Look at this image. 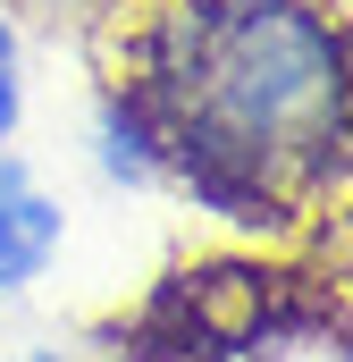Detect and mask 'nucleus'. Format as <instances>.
Here are the masks:
<instances>
[{
	"label": "nucleus",
	"instance_id": "nucleus-1",
	"mask_svg": "<svg viewBox=\"0 0 353 362\" xmlns=\"http://www.w3.org/2000/svg\"><path fill=\"white\" fill-rule=\"evenodd\" d=\"M101 160L219 219H294L345 177V25L320 0H135L109 34Z\"/></svg>",
	"mask_w": 353,
	"mask_h": 362
},
{
	"label": "nucleus",
	"instance_id": "nucleus-3",
	"mask_svg": "<svg viewBox=\"0 0 353 362\" xmlns=\"http://www.w3.org/2000/svg\"><path fill=\"white\" fill-rule=\"evenodd\" d=\"M25 118V42H17V17L0 8V144L17 135Z\"/></svg>",
	"mask_w": 353,
	"mask_h": 362
},
{
	"label": "nucleus",
	"instance_id": "nucleus-2",
	"mask_svg": "<svg viewBox=\"0 0 353 362\" xmlns=\"http://www.w3.org/2000/svg\"><path fill=\"white\" fill-rule=\"evenodd\" d=\"M59 245H68L59 194L34 177V160H17L0 144V295H25L34 278L59 262Z\"/></svg>",
	"mask_w": 353,
	"mask_h": 362
},
{
	"label": "nucleus",
	"instance_id": "nucleus-5",
	"mask_svg": "<svg viewBox=\"0 0 353 362\" xmlns=\"http://www.w3.org/2000/svg\"><path fill=\"white\" fill-rule=\"evenodd\" d=\"M0 362H92V354H59V346H34V354H0Z\"/></svg>",
	"mask_w": 353,
	"mask_h": 362
},
{
	"label": "nucleus",
	"instance_id": "nucleus-4",
	"mask_svg": "<svg viewBox=\"0 0 353 362\" xmlns=\"http://www.w3.org/2000/svg\"><path fill=\"white\" fill-rule=\"evenodd\" d=\"M0 8H34V17H68V8H85V0H0Z\"/></svg>",
	"mask_w": 353,
	"mask_h": 362
}]
</instances>
